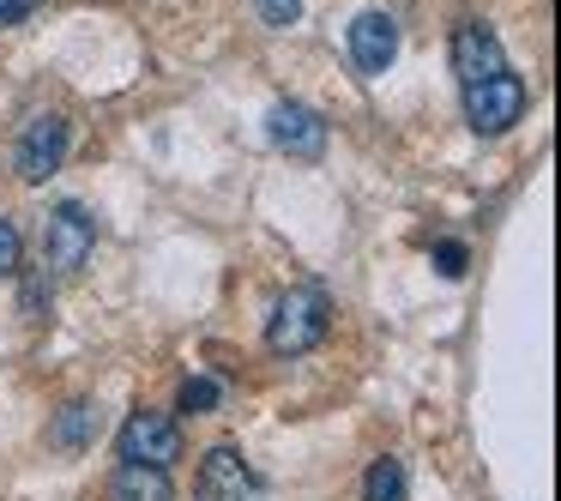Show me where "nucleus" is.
Returning <instances> with one entry per match:
<instances>
[{"instance_id": "1", "label": "nucleus", "mask_w": 561, "mask_h": 501, "mask_svg": "<svg viewBox=\"0 0 561 501\" xmlns=\"http://www.w3.org/2000/svg\"><path fill=\"white\" fill-rule=\"evenodd\" d=\"M332 327V303L320 284H296L290 296H278V308H272L266 320V351L272 356H308L320 339H327Z\"/></svg>"}, {"instance_id": "2", "label": "nucleus", "mask_w": 561, "mask_h": 501, "mask_svg": "<svg viewBox=\"0 0 561 501\" xmlns=\"http://www.w3.org/2000/svg\"><path fill=\"white\" fill-rule=\"evenodd\" d=\"M67 151H73V127H67V115H55V110L31 115L25 134H19V146H13V170H19V182H31V187L49 182V175L67 163Z\"/></svg>"}, {"instance_id": "3", "label": "nucleus", "mask_w": 561, "mask_h": 501, "mask_svg": "<svg viewBox=\"0 0 561 501\" xmlns=\"http://www.w3.org/2000/svg\"><path fill=\"white\" fill-rule=\"evenodd\" d=\"M519 115H525V79L513 73V67H501L495 79L465 86V122H471V134L495 139V134H507Z\"/></svg>"}, {"instance_id": "4", "label": "nucleus", "mask_w": 561, "mask_h": 501, "mask_svg": "<svg viewBox=\"0 0 561 501\" xmlns=\"http://www.w3.org/2000/svg\"><path fill=\"white\" fill-rule=\"evenodd\" d=\"M98 248V218H91L79 200H61V206L43 218V266L49 272H79Z\"/></svg>"}, {"instance_id": "5", "label": "nucleus", "mask_w": 561, "mask_h": 501, "mask_svg": "<svg viewBox=\"0 0 561 501\" xmlns=\"http://www.w3.org/2000/svg\"><path fill=\"white\" fill-rule=\"evenodd\" d=\"M115 453H122V465H158V471H170L182 459V423L170 411H134L122 423V435H115Z\"/></svg>"}, {"instance_id": "6", "label": "nucleus", "mask_w": 561, "mask_h": 501, "mask_svg": "<svg viewBox=\"0 0 561 501\" xmlns=\"http://www.w3.org/2000/svg\"><path fill=\"white\" fill-rule=\"evenodd\" d=\"M260 496V477L254 465L242 459V447H211L199 459V477H194V501H254Z\"/></svg>"}, {"instance_id": "7", "label": "nucleus", "mask_w": 561, "mask_h": 501, "mask_svg": "<svg viewBox=\"0 0 561 501\" xmlns=\"http://www.w3.org/2000/svg\"><path fill=\"white\" fill-rule=\"evenodd\" d=\"M344 49H351V67L363 79H380L392 61H399V19L392 13H356Z\"/></svg>"}, {"instance_id": "8", "label": "nucleus", "mask_w": 561, "mask_h": 501, "mask_svg": "<svg viewBox=\"0 0 561 501\" xmlns=\"http://www.w3.org/2000/svg\"><path fill=\"white\" fill-rule=\"evenodd\" d=\"M266 139L278 151H290V158H302V163H314L320 151H327V122H320L308 103H272V115H266Z\"/></svg>"}, {"instance_id": "9", "label": "nucleus", "mask_w": 561, "mask_h": 501, "mask_svg": "<svg viewBox=\"0 0 561 501\" xmlns=\"http://www.w3.org/2000/svg\"><path fill=\"white\" fill-rule=\"evenodd\" d=\"M501 67H507V55H501V37H495L489 25H477V19H465V25L453 31V73H459V86L495 79Z\"/></svg>"}, {"instance_id": "10", "label": "nucleus", "mask_w": 561, "mask_h": 501, "mask_svg": "<svg viewBox=\"0 0 561 501\" xmlns=\"http://www.w3.org/2000/svg\"><path fill=\"white\" fill-rule=\"evenodd\" d=\"M98 429H103V411H98L91 399H73V405H61V411H55L49 447H55V453H85L91 441H98Z\"/></svg>"}, {"instance_id": "11", "label": "nucleus", "mask_w": 561, "mask_h": 501, "mask_svg": "<svg viewBox=\"0 0 561 501\" xmlns=\"http://www.w3.org/2000/svg\"><path fill=\"white\" fill-rule=\"evenodd\" d=\"M110 501H175V483L158 465H115Z\"/></svg>"}, {"instance_id": "12", "label": "nucleus", "mask_w": 561, "mask_h": 501, "mask_svg": "<svg viewBox=\"0 0 561 501\" xmlns=\"http://www.w3.org/2000/svg\"><path fill=\"white\" fill-rule=\"evenodd\" d=\"M404 496H411V483H404V465L392 459V453L368 465V477H363V501H404Z\"/></svg>"}, {"instance_id": "13", "label": "nucleus", "mask_w": 561, "mask_h": 501, "mask_svg": "<svg viewBox=\"0 0 561 501\" xmlns=\"http://www.w3.org/2000/svg\"><path fill=\"white\" fill-rule=\"evenodd\" d=\"M175 405H182L187 417H206V411H218V405H224V387L211 375H194V380H182V399H175Z\"/></svg>"}, {"instance_id": "14", "label": "nucleus", "mask_w": 561, "mask_h": 501, "mask_svg": "<svg viewBox=\"0 0 561 501\" xmlns=\"http://www.w3.org/2000/svg\"><path fill=\"white\" fill-rule=\"evenodd\" d=\"M19 254H25V242H19V224L0 218V278H13V272H19Z\"/></svg>"}, {"instance_id": "15", "label": "nucleus", "mask_w": 561, "mask_h": 501, "mask_svg": "<svg viewBox=\"0 0 561 501\" xmlns=\"http://www.w3.org/2000/svg\"><path fill=\"white\" fill-rule=\"evenodd\" d=\"M254 13H260V25L284 31V25H296V13H302V0H254Z\"/></svg>"}, {"instance_id": "16", "label": "nucleus", "mask_w": 561, "mask_h": 501, "mask_svg": "<svg viewBox=\"0 0 561 501\" xmlns=\"http://www.w3.org/2000/svg\"><path fill=\"white\" fill-rule=\"evenodd\" d=\"M465 260H471V254H465V242H440V248H435L440 278H465Z\"/></svg>"}, {"instance_id": "17", "label": "nucleus", "mask_w": 561, "mask_h": 501, "mask_svg": "<svg viewBox=\"0 0 561 501\" xmlns=\"http://www.w3.org/2000/svg\"><path fill=\"white\" fill-rule=\"evenodd\" d=\"M43 296H49V272L25 284V315H31V320H43Z\"/></svg>"}, {"instance_id": "18", "label": "nucleus", "mask_w": 561, "mask_h": 501, "mask_svg": "<svg viewBox=\"0 0 561 501\" xmlns=\"http://www.w3.org/2000/svg\"><path fill=\"white\" fill-rule=\"evenodd\" d=\"M25 13H37V0H0V25H19Z\"/></svg>"}]
</instances>
